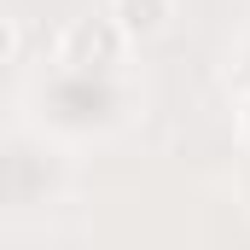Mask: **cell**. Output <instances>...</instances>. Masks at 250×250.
Returning a JSON list of instances; mask_svg holds the SVG:
<instances>
[{"instance_id": "obj_6", "label": "cell", "mask_w": 250, "mask_h": 250, "mask_svg": "<svg viewBox=\"0 0 250 250\" xmlns=\"http://www.w3.org/2000/svg\"><path fill=\"white\" fill-rule=\"evenodd\" d=\"M245 140H250V105H245Z\"/></svg>"}, {"instance_id": "obj_1", "label": "cell", "mask_w": 250, "mask_h": 250, "mask_svg": "<svg viewBox=\"0 0 250 250\" xmlns=\"http://www.w3.org/2000/svg\"><path fill=\"white\" fill-rule=\"evenodd\" d=\"M35 105H41L47 128L87 140V134H111L128 117V87L117 82V70H70V64H59L35 87Z\"/></svg>"}, {"instance_id": "obj_2", "label": "cell", "mask_w": 250, "mask_h": 250, "mask_svg": "<svg viewBox=\"0 0 250 250\" xmlns=\"http://www.w3.org/2000/svg\"><path fill=\"white\" fill-rule=\"evenodd\" d=\"M64 192V163L41 140H0V215L47 209Z\"/></svg>"}, {"instance_id": "obj_4", "label": "cell", "mask_w": 250, "mask_h": 250, "mask_svg": "<svg viewBox=\"0 0 250 250\" xmlns=\"http://www.w3.org/2000/svg\"><path fill=\"white\" fill-rule=\"evenodd\" d=\"M111 18L123 23L128 35H157L175 18V0H111Z\"/></svg>"}, {"instance_id": "obj_5", "label": "cell", "mask_w": 250, "mask_h": 250, "mask_svg": "<svg viewBox=\"0 0 250 250\" xmlns=\"http://www.w3.org/2000/svg\"><path fill=\"white\" fill-rule=\"evenodd\" d=\"M12 47H18V35H12V18H6V12H0V64L12 59Z\"/></svg>"}, {"instance_id": "obj_3", "label": "cell", "mask_w": 250, "mask_h": 250, "mask_svg": "<svg viewBox=\"0 0 250 250\" xmlns=\"http://www.w3.org/2000/svg\"><path fill=\"white\" fill-rule=\"evenodd\" d=\"M128 53V29L105 12V18H76L59 35V64L70 70H117Z\"/></svg>"}]
</instances>
